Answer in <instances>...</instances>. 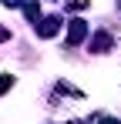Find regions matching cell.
Wrapping results in <instances>:
<instances>
[{"label":"cell","mask_w":121,"mask_h":124,"mask_svg":"<svg viewBox=\"0 0 121 124\" xmlns=\"http://www.w3.org/2000/svg\"><path fill=\"white\" fill-rule=\"evenodd\" d=\"M84 37H87V23L84 20H71V27H67V47H78Z\"/></svg>","instance_id":"obj_1"},{"label":"cell","mask_w":121,"mask_h":124,"mask_svg":"<svg viewBox=\"0 0 121 124\" xmlns=\"http://www.w3.org/2000/svg\"><path fill=\"white\" fill-rule=\"evenodd\" d=\"M34 30H37V37H54V34L60 30V17H44Z\"/></svg>","instance_id":"obj_2"},{"label":"cell","mask_w":121,"mask_h":124,"mask_svg":"<svg viewBox=\"0 0 121 124\" xmlns=\"http://www.w3.org/2000/svg\"><path fill=\"white\" fill-rule=\"evenodd\" d=\"M111 34H104V30H101V34H94V37H91V50H94V54H104V50H111Z\"/></svg>","instance_id":"obj_3"},{"label":"cell","mask_w":121,"mask_h":124,"mask_svg":"<svg viewBox=\"0 0 121 124\" xmlns=\"http://www.w3.org/2000/svg\"><path fill=\"white\" fill-rule=\"evenodd\" d=\"M24 14H27V20L34 23V27H37L40 20H44V17H40V7L34 3V0H30V3H24Z\"/></svg>","instance_id":"obj_4"},{"label":"cell","mask_w":121,"mask_h":124,"mask_svg":"<svg viewBox=\"0 0 121 124\" xmlns=\"http://www.w3.org/2000/svg\"><path fill=\"white\" fill-rule=\"evenodd\" d=\"M10 87H14V77L10 74H0V94H7Z\"/></svg>","instance_id":"obj_5"},{"label":"cell","mask_w":121,"mask_h":124,"mask_svg":"<svg viewBox=\"0 0 121 124\" xmlns=\"http://www.w3.org/2000/svg\"><path fill=\"white\" fill-rule=\"evenodd\" d=\"M91 0H67V10H84Z\"/></svg>","instance_id":"obj_6"},{"label":"cell","mask_w":121,"mask_h":124,"mask_svg":"<svg viewBox=\"0 0 121 124\" xmlns=\"http://www.w3.org/2000/svg\"><path fill=\"white\" fill-rule=\"evenodd\" d=\"M0 3H3V7H20L24 0H0Z\"/></svg>","instance_id":"obj_7"},{"label":"cell","mask_w":121,"mask_h":124,"mask_svg":"<svg viewBox=\"0 0 121 124\" xmlns=\"http://www.w3.org/2000/svg\"><path fill=\"white\" fill-rule=\"evenodd\" d=\"M94 124H118V121H114V117H98Z\"/></svg>","instance_id":"obj_8"},{"label":"cell","mask_w":121,"mask_h":124,"mask_svg":"<svg viewBox=\"0 0 121 124\" xmlns=\"http://www.w3.org/2000/svg\"><path fill=\"white\" fill-rule=\"evenodd\" d=\"M0 40H10V30L7 27H0Z\"/></svg>","instance_id":"obj_9"},{"label":"cell","mask_w":121,"mask_h":124,"mask_svg":"<svg viewBox=\"0 0 121 124\" xmlns=\"http://www.w3.org/2000/svg\"><path fill=\"white\" fill-rule=\"evenodd\" d=\"M71 124H78V121H71Z\"/></svg>","instance_id":"obj_10"}]
</instances>
